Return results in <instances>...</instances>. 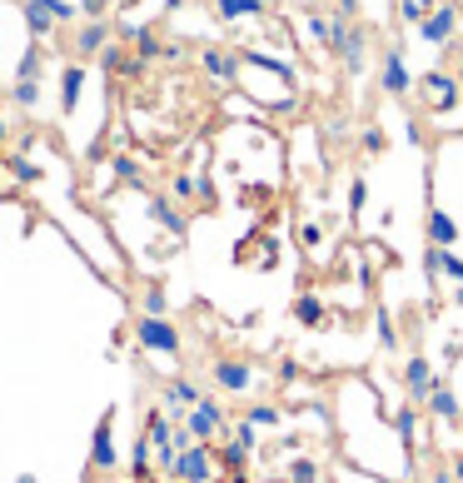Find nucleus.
Wrapping results in <instances>:
<instances>
[{"label":"nucleus","mask_w":463,"mask_h":483,"mask_svg":"<svg viewBox=\"0 0 463 483\" xmlns=\"http://www.w3.org/2000/svg\"><path fill=\"white\" fill-rule=\"evenodd\" d=\"M279 379H284V384L299 379V359H279Z\"/></svg>","instance_id":"41"},{"label":"nucleus","mask_w":463,"mask_h":483,"mask_svg":"<svg viewBox=\"0 0 463 483\" xmlns=\"http://www.w3.org/2000/svg\"><path fill=\"white\" fill-rule=\"evenodd\" d=\"M40 75H45V40H26V51L15 55L11 80H40Z\"/></svg>","instance_id":"21"},{"label":"nucleus","mask_w":463,"mask_h":483,"mask_svg":"<svg viewBox=\"0 0 463 483\" xmlns=\"http://www.w3.org/2000/svg\"><path fill=\"white\" fill-rule=\"evenodd\" d=\"M374 339H379V349H384V354H399V329H394V319H388V314L374 319Z\"/></svg>","instance_id":"32"},{"label":"nucleus","mask_w":463,"mask_h":483,"mask_svg":"<svg viewBox=\"0 0 463 483\" xmlns=\"http://www.w3.org/2000/svg\"><path fill=\"white\" fill-rule=\"evenodd\" d=\"M200 399H204V389L195 379H170L164 384V394H160V404H164V414H170L175 424H185V414L200 404Z\"/></svg>","instance_id":"13"},{"label":"nucleus","mask_w":463,"mask_h":483,"mask_svg":"<svg viewBox=\"0 0 463 483\" xmlns=\"http://www.w3.org/2000/svg\"><path fill=\"white\" fill-rule=\"evenodd\" d=\"M254 454H259V429H254L250 419L229 424V439L220 444V469H235V473H239Z\"/></svg>","instance_id":"7"},{"label":"nucleus","mask_w":463,"mask_h":483,"mask_svg":"<svg viewBox=\"0 0 463 483\" xmlns=\"http://www.w3.org/2000/svg\"><path fill=\"white\" fill-rule=\"evenodd\" d=\"M428 414H434L438 424H463V399H459V389H453L449 379H438L434 384V394H428Z\"/></svg>","instance_id":"15"},{"label":"nucleus","mask_w":463,"mask_h":483,"mask_svg":"<svg viewBox=\"0 0 463 483\" xmlns=\"http://www.w3.org/2000/svg\"><path fill=\"white\" fill-rule=\"evenodd\" d=\"M5 145H11V120L0 115V150H5Z\"/></svg>","instance_id":"43"},{"label":"nucleus","mask_w":463,"mask_h":483,"mask_svg":"<svg viewBox=\"0 0 463 483\" xmlns=\"http://www.w3.org/2000/svg\"><path fill=\"white\" fill-rule=\"evenodd\" d=\"M210 379H214V389H220V394H250L254 379H259V369H254L250 359H214Z\"/></svg>","instance_id":"8"},{"label":"nucleus","mask_w":463,"mask_h":483,"mask_svg":"<svg viewBox=\"0 0 463 483\" xmlns=\"http://www.w3.org/2000/svg\"><path fill=\"white\" fill-rule=\"evenodd\" d=\"M115 170H120V179H130V185H140V165H135V160H130V154H120V160H115Z\"/></svg>","instance_id":"39"},{"label":"nucleus","mask_w":463,"mask_h":483,"mask_svg":"<svg viewBox=\"0 0 463 483\" xmlns=\"http://www.w3.org/2000/svg\"><path fill=\"white\" fill-rule=\"evenodd\" d=\"M185 429L200 439V444H214V439H229V414H225V399L220 394H204L200 404L185 414Z\"/></svg>","instance_id":"4"},{"label":"nucleus","mask_w":463,"mask_h":483,"mask_svg":"<svg viewBox=\"0 0 463 483\" xmlns=\"http://www.w3.org/2000/svg\"><path fill=\"white\" fill-rule=\"evenodd\" d=\"M289 483H324V473H319L314 458H294V463H289Z\"/></svg>","instance_id":"33"},{"label":"nucleus","mask_w":463,"mask_h":483,"mask_svg":"<svg viewBox=\"0 0 463 483\" xmlns=\"http://www.w3.org/2000/svg\"><path fill=\"white\" fill-rule=\"evenodd\" d=\"M11 100L20 105V110H40L45 90H40V80H11Z\"/></svg>","instance_id":"25"},{"label":"nucleus","mask_w":463,"mask_h":483,"mask_svg":"<svg viewBox=\"0 0 463 483\" xmlns=\"http://www.w3.org/2000/svg\"><path fill=\"white\" fill-rule=\"evenodd\" d=\"M359 150L369 154V160H379V154L388 150V135H384V125H363V135H359Z\"/></svg>","instance_id":"30"},{"label":"nucleus","mask_w":463,"mask_h":483,"mask_svg":"<svg viewBox=\"0 0 463 483\" xmlns=\"http://www.w3.org/2000/svg\"><path fill=\"white\" fill-rule=\"evenodd\" d=\"M419 90H424V105L434 115H453L463 105V85H459V75H453V70H424Z\"/></svg>","instance_id":"5"},{"label":"nucleus","mask_w":463,"mask_h":483,"mask_svg":"<svg viewBox=\"0 0 463 483\" xmlns=\"http://www.w3.org/2000/svg\"><path fill=\"white\" fill-rule=\"evenodd\" d=\"M80 95H85V60H70L60 70V115H76Z\"/></svg>","instance_id":"19"},{"label":"nucleus","mask_w":463,"mask_h":483,"mask_svg":"<svg viewBox=\"0 0 463 483\" xmlns=\"http://www.w3.org/2000/svg\"><path fill=\"white\" fill-rule=\"evenodd\" d=\"M403 140H409L413 150H424V145H428V130H424V120H403Z\"/></svg>","instance_id":"37"},{"label":"nucleus","mask_w":463,"mask_h":483,"mask_svg":"<svg viewBox=\"0 0 463 483\" xmlns=\"http://www.w3.org/2000/svg\"><path fill=\"white\" fill-rule=\"evenodd\" d=\"M160 60H164V65H180V60H185V45H180V40H164Z\"/></svg>","instance_id":"40"},{"label":"nucleus","mask_w":463,"mask_h":483,"mask_svg":"<svg viewBox=\"0 0 463 483\" xmlns=\"http://www.w3.org/2000/svg\"><path fill=\"white\" fill-rule=\"evenodd\" d=\"M244 419L254 424V429H279L284 424V408H275V404H250V414Z\"/></svg>","instance_id":"29"},{"label":"nucleus","mask_w":463,"mask_h":483,"mask_svg":"<svg viewBox=\"0 0 463 483\" xmlns=\"http://www.w3.org/2000/svg\"><path fill=\"white\" fill-rule=\"evenodd\" d=\"M20 26H26L30 40H51L55 30H60V20H55L40 0H20Z\"/></svg>","instance_id":"18"},{"label":"nucleus","mask_w":463,"mask_h":483,"mask_svg":"<svg viewBox=\"0 0 463 483\" xmlns=\"http://www.w3.org/2000/svg\"><path fill=\"white\" fill-rule=\"evenodd\" d=\"M125 65H130V45L125 40H110V45L100 51V70L105 75H125Z\"/></svg>","instance_id":"24"},{"label":"nucleus","mask_w":463,"mask_h":483,"mask_svg":"<svg viewBox=\"0 0 463 483\" xmlns=\"http://www.w3.org/2000/svg\"><path fill=\"white\" fill-rule=\"evenodd\" d=\"M434 384H438V374H434V364H428V354H409L403 359V394H409L419 408L428 404Z\"/></svg>","instance_id":"10"},{"label":"nucleus","mask_w":463,"mask_h":483,"mask_svg":"<svg viewBox=\"0 0 463 483\" xmlns=\"http://www.w3.org/2000/svg\"><path fill=\"white\" fill-rule=\"evenodd\" d=\"M170 194L189 204L195 194H204V179H200V175H189V170H180V175H170Z\"/></svg>","instance_id":"26"},{"label":"nucleus","mask_w":463,"mask_h":483,"mask_svg":"<svg viewBox=\"0 0 463 483\" xmlns=\"http://www.w3.org/2000/svg\"><path fill=\"white\" fill-rule=\"evenodd\" d=\"M200 65H204V75H210L214 85H239V65H244V55L225 51V45H204Z\"/></svg>","instance_id":"11"},{"label":"nucleus","mask_w":463,"mask_h":483,"mask_svg":"<svg viewBox=\"0 0 463 483\" xmlns=\"http://www.w3.org/2000/svg\"><path fill=\"white\" fill-rule=\"evenodd\" d=\"M434 5H438V0H399V11H394V15H399V20H403V26H419V20H424V15L428 11H434Z\"/></svg>","instance_id":"31"},{"label":"nucleus","mask_w":463,"mask_h":483,"mask_svg":"<svg viewBox=\"0 0 463 483\" xmlns=\"http://www.w3.org/2000/svg\"><path fill=\"white\" fill-rule=\"evenodd\" d=\"M15 483H40L36 473H15Z\"/></svg>","instance_id":"44"},{"label":"nucleus","mask_w":463,"mask_h":483,"mask_svg":"<svg viewBox=\"0 0 463 483\" xmlns=\"http://www.w3.org/2000/svg\"><path fill=\"white\" fill-rule=\"evenodd\" d=\"M210 11L225 26H239V20H264L269 15V0H210Z\"/></svg>","instance_id":"16"},{"label":"nucleus","mask_w":463,"mask_h":483,"mask_svg":"<svg viewBox=\"0 0 463 483\" xmlns=\"http://www.w3.org/2000/svg\"><path fill=\"white\" fill-rule=\"evenodd\" d=\"M164 309H170V294H164L160 280H150L145 294H140V314H164Z\"/></svg>","instance_id":"27"},{"label":"nucleus","mask_w":463,"mask_h":483,"mask_svg":"<svg viewBox=\"0 0 463 483\" xmlns=\"http://www.w3.org/2000/svg\"><path fill=\"white\" fill-rule=\"evenodd\" d=\"M434 483H453V473H434Z\"/></svg>","instance_id":"45"},{"label":"nucleus","mask_w":463,"mask_h":483,"mask_svg":"<svg viewBox=\"0 0 463 483\" xmlns=\"http://www.w3.org/2000/svg\"><path fill=\"white\" fill-rule=\"evenodd\" d=\"M294 324H304V329H324L329 324L324 299H319V294H299V299H294Z\"/></svg>","instance_id":"22"},{"label":"nucleus","mask_w":463,"mask_h":483,"mask_svg":"<svg viewBox=\"0 0 463 483\" xmlns=\"http://www.w3.org/2000/svg\"><path fill=\"white\" fill-rule=\"evenodd\" d=\"M334 15H344V20H354V15H359V0H334Z\"/></svg>","instance_id":"42"},{"label":"nucleus","mask_w":463,"mask_h":483,"mask_svg":"<svg viewBox=\"0 0 463 483\" xmlns=\"http://www.w3.org/2000/svg\"><path fill=\"white\" fill-rule=\"evenodd\" d=\"M319 244H324V225H314V219H304V225H299V249H304V255H314Z\"/></svg>","instance_id":"34"},{"label":"nucleus","mask_w":463,"mask_h":483,"mask_svg":"<svg viewBox=\"0 0 463 483\" xmlns=\"http://www.w3.org/2000/svg\"><path fill=\"white\" fill-rule=\"evenodd\" d=\"M363 210H369V175L359 170V175L349 179V219H359Z\"/></svg>","instance_id":"28"},{"label":"nucleus","mask_w":463,"mask_h":483,"mask_svg":"<svg viewBox=\"0 0 463 483\" xmlns=\"http://www.w3.org/2000/svg\"><path fill=\"white\" fill-rule=\"evenodd\" d=\"M424 229H428V244H459V219L443 210V204H428V219H424Z\"/></svg>","instance_id":"20"},{"label":"nucleus","mask_w":463,"mask_h":483,"mask_svg":"<svg viewBox=\"0 0 463 483\" xmlns=\"http://www.w3.org/2000/svg\"><path fill=\"white\" fill-rule=\"evenodd\" d=\"M459 51H463V45H459ZM453 75H459V85H463V60H459V70H453Z\"/></svg>","instance_id":"46"},{"label":"nucleus","mask_w":463,"mask_h":483,"mask_svg":"<svg viewBox=\"0 0 463 483\" xmlns=\"http://www.w3.org/2000/svg\"><path fill=\"white\" fill-rule=\"evenodd\" d=\"M379 85H384V95H394V100H403L419 80H413L409 70V45L403 40H388L384 55H379Z\"/></svg>","instance_id":"3"},{"label":"nucleus","mask_w":463,"mask_h":483,"mask_svg":"<svg viewBox=\"0 0 463 483\" xmlns=\"http://www.w3.org/2000/svg\"><path fill=\"white\" fill-rule=\"evenodd\" d=\"M145 215H150L155 225H160L164 234H170V240H185L189 219H185V210H180L175 194H150V200H145Z\"/></svg>","instance_id":"12"},{"label":"nucleus","mask_w":463,"mask_h":483,"mask_svg":"<svg viewBox=\"0 0 463 483\" xmlns=\"http://www.w3.org/2000/svg\"><path fill=\"white\" fill-rule=\"evenodd\" d=\"M324 140L329 145H349V120H329V125H324Z\"/></svg>","instance_id":"38"},{"label":"nucleus","mask_w":463,"mask_h":483,"mask_svg":"<svg viewBox=\"0 0 463 483\" xmlns=\"http://www.w3.org/2000/svg\"><path fill=\"white\" fill-rule=\"evenodd\" d=\"M40 5H45V11H51L55 15V20H60V26H70V20H76V5H70V0H40Z\"/></svg>","instance_id":"36"},{"label":"nucleus","mask_w":463,"mask_h":483,"mask_svg":"<svg viewBox=\"0 0 463 483\" xmlns=\"http://www.w3.org/2000/svg\"><path fill=\"white\" fill-rule=\"evenodd\" d=\"M120 469V448H115V414L105 408L100 424H95V439H90V473H115Z\"/></svg>","instance_id":"9"},{"label":"nucleus","mask_w":463,"mask_h":483,"mask_svg":"<svg viewBox=\"0 0 463 483\" xmlns=\"http://www.w3.org/2000/svg\"><path fill=\"white\" fill-rule=\"evenodd\" d=\"M5 165H11V175H15V179H26V185H36V179H40V165H30L26 154H11Z\"/></svg>","instance_id":"35"},{"label":"nucleus","mask_w":463,"mask_h":483,"mask_svg":"<svg viewBox=\"0 0 463 483\" xmlns=\"http://www.w3.org/2000/svg\"><path fill=\"white\" fill-rule=\"evenodd\" d=\"M115 40V30H110V20H85V26L76 30V60H100V51Z\"/></svg>","instance_id":"14"},{"label":"nucleus","mask_w":463,"mask_h":483,"mask_svg":"<svg viewBox=\"0 0 463 483\" xmlns=\"http://www.w3.org/2000/svg\"><path fill=\"white\" fill-rule=\"evenodd\" d=\"M214 473H220V454H214V444H195L189 448H180V458H175V473L170 479H180V483H210Z\"/></svg>","instance_id":"6"},{"label":"nucleus","mask_w":463,"mask_h":483,"mask_svg":"<svg viewBox=\"0 0 463 483\" xmlns=\"http://www.w3.org/2000/svg\"><path fill=\"white\" fill-rule=\"evenodd\" d=\"M334 55H339V65H344V75H363V70H369V36L354 26Z\"/></svg>","instance_id":"17"},{"label":"nucleus","mask_w":463,"mask_h":483,"mask_svg":"<svg viewBox=\"0 0 463 483\" xmlns=\"http://www.w3.org/2000/svg\"><path fill=\"white\" fill-rule=\"evenodd\" d=\"M394 433H399V444L409 448V454H419V404H413V399L394 414Z\"/></svg>","instance_id":"23"},{"label":"nucleus","mask_w":463,"mask_h":483,"mask_svg":"<svg viewBox=\"0 0 463 483\" xmlns=\"http://www.w3.org/2000/svg\"><path fill=\"white\" fill-rule=\"evenodd\" d=\"M374 483H403V479H384V473H379V479Z\"/></svg>","instance_id":"47"},{"label":"nucleus","mask_w":463,"mask_h":483,"mask_svg":"<svg viewBox=\"0 0 463 483\" xmlns=\"http://www.w3.org/2000/svg\"><path fill=\"white\" fill-rule=\"evenodd\" d=\"M463 30V11H459V0H438L434 11L413 26V36H419V45H434V51H459L453 40H459Z\"/></svg>","instance_id":"1"},{"label":"nucleus","mask_w":463,"mask_h":483,"mask_svg":"<svg viewBox=\"0 0 463 483\" xmlns=\"http://www.w3.org/2000/svg\"><path fill=\"white\" fill-rule=\"evenodd\" d=\"M135 344L145 349V354L175 359L180 349H185V334H180L164 314H140V319H135Z\"/></svg>","instance_id":"2"}]
</instances>
